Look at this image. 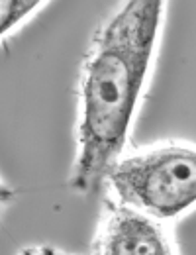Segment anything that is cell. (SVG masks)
Here are the masks:
<instances>
[{"instance_id": "obj_1", "label": "cell", "mask_w": 196, "mask_h": 255, "mask_svg": "<svg viewBox=\"0 0 196 255\" xmlns=\"http://www.w3.org/2000/svg\"><path fill=\"white\" fill-rule=\"evenodd\" d=\"M161 0L126 2L98 32L81 73L79 153L71 189L97 192L122 155L163 24Z\"/></svg>"}, {"instance_id": "obj_2", "label": "cell", "mask_w": 196, "mask_h": 255, "mask_svg": "<svg viewBox=\"0 0 196 255\" xmlns=\"http://www.w3.org/2000/svg\"><path fill=\"white\" fill-rule=\"evenodd\" d=\"M104 183L118 202L169 220L191 210L196 198V153L191 145L167 143L118 157Z\"/></svg>"}, {"instance_id": "obj_3", "label": "cell", "mask_w": 196, "mask_h": 255, "mask_svg": "<svg viewBox=\"0 0 196 255\" xmlns=\"http://www.w3.org/2000/svg\"><path fill=\"white\" fill-rule=\"evenodd\" d=\"M157 218L130 204L108 200L91 250L108 255H169L175 246Z\"/></svg>"}, {"instance_id": "obj_4", "label": "cell", "mask_w": 196, "mask_h": 255, "mask_svg": "<svg viewBox=\"0 0 196 255\" xmlns=\"http://www.w3.org/2000/svg\"><path fill=\"white\" fill-rule=\"evenodd\" d=\"M41 8L39 0H0V39Z\"/></svg>"}, {"instance_id": "obj_5", "label": "cell", "mask_w": 196, "mask_h": 255, "mask_svg": "<svg viewBox=\"0 0 196 255\" xmlns=\"http://www.w3.org/2000/svg\"><path fill=\"white\" fill-rule=\"evenodd\" d=\"M12 200H14V191H12L8 185H4V183L0 181V216H2V212L6 210V206H8Z\"/></svg>"}]
</instances>
